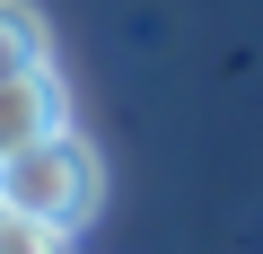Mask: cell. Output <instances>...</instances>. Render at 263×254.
Returning <instances> with one entry per match:
<instances>
[{
    "instance_id": "3957f363",
    "label": "cell",
    "mask_w": 263,
    "mask_h": 254,
    "mask_svg": "<svg viewBox=\"0 0 263 254\" xmlns=\"http://www.w3.org/2000/svg\"><path fill=\"white\" fill-rule=\"evenodd\" d=\"M44 62H53L44 9L35 0H0V70H44Z\"/></svg>"
},
{
    "instance_id": "277c9868",
    "label": "cell",
    "mask_w": 263,
    "mask_h": 254,
    "mask_svg": "<svg viewBox=\"0 0 263 254\" xmlns=\"http://www.w3.org/2000/svg\"><path fill=\"white\" fill-rule=\"evenodd\" d=\"M0 254H62V237L35 228V219H18L9 202H0Z\"/></svg>"
},
{
    "instance_id": "7a4b0ae2",
    "label": "cell",
    "mask_w": 263,
    "mask_h": 254,
    "mask_svg": "<svg viewBox=\"0 0 263 254\" xmlns=\"http://www.w3.org/2000/svg\"><path fill=\"white\" fill-rule=\"evenodd\" d=\"M70 123V96H62V70H0V158H18L27 141L62 132Z\"/></svg>"
},
{
    "instance_id": "6da1fadb",
    "label": "cell",
    "mask_w": 263,
    "mask_h": 254,
    "mask_svg": "<svg viewBox=\"0 0 263 254\" xmlns=\"http://www.w3.org/2000/svg\"><path fill=\"white\" fill-rule=\"evenodd\" d=\"M0 202L18 219H35V228H53V237H79L105 210V158L62 123V132L27 141L18 158H0Z\"/></svg>"
}]
</instances>
